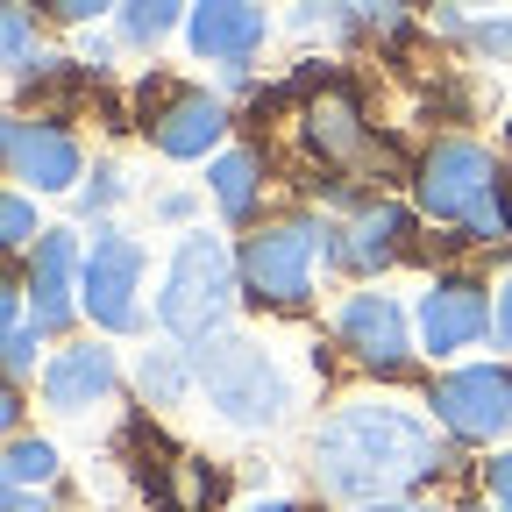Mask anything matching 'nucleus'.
<instances>
[{
	"mask_svg": "<svg viewBox=\"0 0 512 512\" xmlns=\"http://www.w3.org/2000/svg\"><path fill=\"white\" fill-rule=\"evenodd\" d=\"M441 441L420 413L406 406H377V399H356V406H335L313 434V484L328 498H392L406 484H427L441 477Z\"/></svg>",
	"mask_w": 512,
	"mask_h": 512,
	"instance_id": "nucleus-1",
	"label": "nucleus"
},
{
	"mask_svg": "<svg viewBox=\"0 0 512 512\" xmlns=\"http://www.w3.org/2000/svg\"><path fill=\"white\" fill-rule=\"evenodd\" d=\"M192 377H200L207 406H214L228 427H278L285 406H292L278 363L256 349V342H242V335H207V342H192Z\"/></svg>",
	"mask_w": 512,
	"mask_h": 512,
	"instance_id": "nucleus-2",
	"label": "nucleus"
},
{
	"mask_svg": "<svg viewBox=\"0 0 512 512\" xmlns=\"http://www.w3.org/2000/svg\"><path fill=\"white\" fill-rule=\"evenodd\" d=\"M228 313H235L228 249L214 235H185L178 256H171V271H164V292H157V320L178 342H207V335H221Z\"/></svg>",
	"mask_w": 512,
	"mask_h": 512,
	"instance_id": "nucleus-3",
	"label": "nucleus"
},
{
	"mask_svg": "<svg viewBox=\"0 0 512 512\" xmlns=\"http://www.w3.org/2000/svg\"><path fill=\"white\" fill-rule=\"evenodd\" d=\"M313 256H320V228L313 221H271L264 235H249L235 271H242V292L256 306H278V313H299L313 299Z\"/></svg>",
	"mask_w": 512,
	"mask_h": 512,
	"instance_id": "nucleus-4",
	"label": "nucleus"
},
{
	"mask_svg": "<svg viewBox=\"0 0 512 512\" xmlns=\"http://www.w3.org/2000/svg\"><path fill=\"white\" fill-rule=\"evenodd\" d=\"M498 185H505L498 157H491L484 143H470V136H448V143H434V150L420 157V171H413L420 207H427L434 221H463V228H470V214L491 200Z\"/></svg>",
	"mask_w": 512,
	"mask_h": 512,
	"instance_id": "nucleus-5",
	"label": "nucleus"
},
{
	"mask_svg": "<svg viewBox=\"0 0 512 512\" xmlns=\"http://www.w3.org/2000/svg\"><path fill=\"white\" fill-rule=\"evenodd\" d=\"M427 406L456 441H498V434H512V370L505 363L448 370L427 384Z\"/></svg>",
	"mask_w": 512,
	"mask_h": 512,
	"instance_id": "nucleus-6",
	"label": "nucleus"
},
{
	"mask_svg": "<svg viewBox=\"0 0 512 512\" xmlns=\"http://www.w3.org/2000/svg\"><path fill=\"white\" fill-rule=\"evenodd\" d=\"M136 285H143V242H136V235H121V228H93L86 278H79V306L100 320L107 335H128V328L143 320Z\"/></svg>",
	"mask_w": 512,
	"mask_h": 512,
	"instance_id": "nucleus-7",
	"label": "nucleus"
},
{
	"mask_svg": "<svg viewBox=\"0 0 512 512\" xmlns=\"http://www.w3.org/2000/svg\"><path fill=\"white\" fill-rule=\"evenodd\" d=\"M498 328V306L477 278H434L420 292V342L434 356H456V349H477L484 335Z\"/></svg>",
	"mask_w": 512,
	"mask_h": 512,
	"instance_id": "nucleus-8",
	"label": "nucleus"
},
{
	"mask_svg": "<svg viewBox=\"0 0 512 512\" xmlns=\"http://www.w3.org/2000/svg\"><path fill=\"white\" fill-rule=\"evenodd\" d=\"M79 278H86L79 235L43 228L36 249H29V320H36V335L72 328V313H79Z\"/></svg>",
	"mask_w": 512,
	"mask_h": 512,
	"instance_id": "nucleus-9",
	"label": "nucleus"
},
{
	"mask_svg": "<svg viewBox=\"0 0 512 512\" xmlns=\"http://www.w3.org/2000/svg\"><path fill=\"white\" fill-rule=\"evenodd\" d=\"M306 136H313V150H320V164H392V150L384 143H370V128H363V100H356V86H342V79H320V93L306 100Z\"/></svg>",
	"mask_w": 512,
	"mask_h": 512,
	"instance_id": "nucleus-10",
	"label": "nucleus"
},
{
	"mask_svg": "<svg viewBox=\"0 0 512 512\" xmlns=\"http://www.w3.org/2000/svg\"><path fill=\"white\" fill-rule=\"evenodd\" d=\"M342 342L356 349V363L363 370H384V377H399L406 363H413V335H406V313H399V299H384V292H356L349 306H342Z\"/></svg>",
	"mask_w": 512,
	"mask_h": 512,
	"instance_id": "nucleus-11",
	"label": "nucleus"
},
{
	"mask_svg": "<svg viewBox=\"0 0 512 512\" xmlns=\"http://www.w3.org/2000/svg\"><path fill=\"white\" fill-rule=\"evenodd\" d=\"M271 36V15L256 8V0H192L185 15V43L214 57V64H249Z\"/></svg>",
	"mask_w": 512,
	"mask_h": 512,
	"instance_id": "nucleus-12",
	"label": "nucleus"
},
{
	"mask_svg": "<svg viewBox=\"0 0 512 512\" xmlns=\"http://www.w3.org/2000/svg\"><path fill=\"white\" fill-rule=\"evenodd\" d=\"M114 384H121L114 349L72 342V349H57V356L43 363V406H50V413H86V406L114 399Z\"/></svg>",
	"mask_w": 512,
	"mask_h": 512,
	"instance_id": "nucleus-13",
	"label": "nucleus"
},
{
	"mask_svg": "<svg viewBox=\"0 0 512 512\" xmlns=\"http://www.w3.org/2000/svg\"><path fill=\"white\" fill-rule=\"evenodd\" d=\"M8 171L36 192H64L79 178V143H72V128H57V121H15L8 128Z\"/></svg>",
	"mask_w": 512,
	"mask_h": 512,
	"instance_id": "nucleus-14",
	"label": "nucleus"
},
{
	"mask_svg": "<svg viewBox=\"0 0 512 512\" xmlns=\"http://www.w3.org/2000/svg\"><path fill=\"white\" fill-rule=\"evenodd\" d=\"M221 136H228V107L207 100V93H178V100L150 121V143H157L164 157H207Z\"/></svg>",
	"mask_w": 512,
	"mask_h": 512,
	"instance_id": "nucleus-15",
	"label": "nucleus"
},
{
	"mask_svg": "<svg viewBox=\"0 0 512 512\" xmlns=\"http://www.w3.org/2000/svg\"><path fill=\"white\" fill-rule=\"evenodd\" d=\"M406 235H413L406 207L370 200V207H363V221H356V228H342V264H356V271H384V264H399V256L413 249Z\"/></svg>",
	"mask_w": 512,
	"mask_h": 512,
	"instance_id": "nucleus-16",
	"label": "nucleus"
},
{
	"mask_svg": "<svg viewBox=\"0 0 512 512\" xmlns=\"http://www.w3.org/2000/svg\"><path fill=\"white\" fill-rule=\"evenodd\" d=\"M0 370H36V320H29V299L0 285Z\"/></svg>",
	"mask_w": 512,
	"mask_h": 512,
	"instance_id": "nucleus-17",
	"label": "nucleus"
},
{
	"mask_svg": "<svg viewBox=\"0 0 512 512\" xmlns=\"http://www.w3.org/2000/svg\"><path fill=\"white\" fill-rule=\"evenodd\" d=\"M185 15H192L185 0H121V43L150 50V43H164V36L185 22Z\"/></svg>",
	"mask_w": 512,
	"mask_h": 512,
	"instance_id": "nucleus-18",
	"label": "nucleus"
},
{
	"mask_svg": "<svg viewBox=\"0 0 512 512\" xmlns=\"http://www.w3.org/2000/svg\"><path fill=\"white\" fill-rule=\"evenodd\" d=\"M192 349H150L143 356V392H150V406H178L185 392H192Z\"/></svg>",
	"mask_w": 512,
	"mask_h": 512,
	"instance_id": "nucleus-19",
	"label": "nucleus"
},
{
	"mask_svg": "<svg viewBox=\"0 0 512 512\" xmlns=\"http://www.w3.org/2000/svg\"><path fill=\"white\" fill-rule=\"evenodd\" d=\"M214 200H221L228 221H249V214H256V157H249V150H228V157L214 164Z\"/></svg>",
	"mask_w": 512,
	"mask_h": 512,
	"instance_id": "nucleus-20",
	"label": "nucleus"
},
{
	"mask_svg": "<svg viewBox=\"0 0 512 512\" xmlns=\"http://www.w3.org/2000/svg\"><path fill=\"white\" fill-rule=\"evenodd\" d=\"M0 470H8V484H15V491H36V484H50V477H57V448H50V441H36V434H15V441H8V456H0Z\"/></svg>",
	"mask_w": 512,
	"mask_h": 512,
	"instance_id": "nucleus-21",
	"label": "nucleus"
},
{
	"mask_svg": "<svg viewBox=\"0 0 512 512\" xmlns=\"http://www.w3.org/2000/svg\"><path fill=\"white\" fill-rule=\"evenodd\" d=\"M36 207L22 200V192H8V200H0V256H8V249H36Z\"/></svg>",
	"mask_w": 512,
	"mask_h": 512,
	"instance_id": "nucleus-22",
	"label": "nucleus"
},
{
	"mask_svg": "<svg viewBox=\"0 0 512 512\" xmlns=\"http://www.w3.org/2000/svg\"><path fill=\"white\" fill-rule=\"evenodd\" d=\"M29 43H36L29 15L15 8V0H0V64H22V57H29Z\"/></svg>",
	"mask_w": 512,
	"mask_h": 512,
	"instance_id": "nucleus-23",
	"label": "nucleus"
},
{
	"mask_svg": "<svg viewBox=\"0 0 512 512\" xmlns=\"http://www.w3.org/2000/svg\"><path fill=\"white\" fill-rule=\"evenodd\" d=\"M114 200H121V171H114V164H100V171H93V185L79 192V207H86V214H107Z\"/></svg>",
	"mask_w": 512,
	"mask_h": 512,
	"instance_id": "nucleus-24",
	"label": "nucleus"
},
{
	"mask_svg": "<svg viewBox=\"0 0 512 512\" xmlns=\"http://www.w3.org/2000/svg\"><path fill=\"white\" fill-rule=\"evenodd\" d=\"M484 491H491V505H498V512H512V448L484 463Z\"/></svg>",
	"mask_w": 512,
	"mask_h": 512,
	"instance_id": "nucleus-25",
	"label": "nucleus"
},
{
	"mask_svg": "<svg viewBox=\"0 0 512 512\" xmlns=\"http://www.w3.org/2000/svg\"><path fill=\"white\" fill-rule=\"evenodd\" d=\"M463 36H470L484 57H512V22H470Z\"/></svg>",
	"mask_w": 512,
	"mask_h": 512,
	"instance_id": "nucleus-26",
	"label": "nucleus"
},
{
	"mask_svg": "<svg viewBox=\"0 0 512 512\" xmlns=\"http://www.w3.org/2000/svg\"><path fill=\"white\" fill-rule=\"evenodd\" d=\"M335 8L363 15V22H377V29H399V0H335Z\"/></svg>",
	"mask_w": 512,
	"mask_h": 512,
	"instance_id": "nucleus-27",
	"label": "nucleus"
},
{
	"mask_svg": "<svg viewBox=\"0 0 512 512\" xmlns=\"http://www.w3.org/2000/svg\"><path fill=\"white\" fill-rule=\"evenodd\" d=\"M50 15H64V22H93V15H107L114 0H43Z\"/></svg>",
	"mask_w": 512,
	"mask_h": 512,
	"instance_id": "nucleus-28",
	"label": "nucleus"
},
{
	"mask_svg": "<svg viewBox=\"0 0 512 512\" xmlns=\"http://www.w3.org/2000/svg\"><path fill=\"white\" fill-rule=\"evenodd\" d=\"M15 420H22V399H15V384L0 377V434H15Z\"/></svg>",
	"mask_w": 512,
	"mask_h": 512,
	"instance_id": "nucleus-29",
	"label": "nucleus"
},
{
	"mask_svg": "<svg viewBox=\"0 0 512 512\" xmlns=\"http://www.w3.org/2000/svg\"><path fill=\"white\" fill-rule=\"evenodd\" d=\"M491 335H498V342L512 349V278L498 285V328H491Z\"/></svg>",
	"mask_w": 512,
	"mask_h": 512,
	"instance_id": "nucleus-30",
	"label": "nucleus"
},
{
	"mask_svg": "<svg viewBox=\"0 0 512 512\" xmlns=\"http://www.w3.org/2000/svg\"><path fill=\"white\" fill-rule=\"evenodd\" d=\"M157 214H164V221H185V214H192V200H185V192H164Z\"/></svg>",
	"mask_w": 512,
	"mask_h": 512,
	"instance_id": "nucleus-31",
	"label": "nucleus"
},
{
	"mask_svg": "<svg viewBox=\"0 0 512 512\" xmlns=\"http://www.w3.org/2000/svg\"><path fill=\"white\" fill-rule=\"evenodd\" d=\"M356 512H413V505H399V498H370V505H356Z\"/></svg>",
	"mask_w": 512,
	"mask_h": 512,
	"instance_id": "nucleus-32",
	"label": "nucleus"
},
{
	"mask_svg": "<svg viewBox=\"0 0 512 512\" xmlns=\"http://www.w3.org/2000/svg\"><path fill=\"white\" fill-rule=\"evenodd\" d=\"M15 512H57L50 498H15Z\"/></svg>",
	"mask_w": 512,
	"mask_h": 512,
	"instance_id": "nucleus-33",
	"label": "nucleus"
},
{
	"mask_svg": "<svg viewBox=\"0 0 512 512\" xmlns=\"http://www.w3.org/2000/svg\"><path fill=\"white\" fill-rule=\"evenodd\" d=\"M0 512H15V484H8V470H0Z\"/></svg>",
	"mask_w": 512,
	"mask_h": 512,
	"instance_id": "nucleus-34",
	"label": "nucleus"
},
{
	"mask_svg": "<svg viewBox=\"0 0 512 512\" xmlns=\"http://www.w3.org/2000/svg\"><path fill=\"white\" fill-rule=\"evenodd\" d=\"M8 128H15V121H0V164H8Z\"/></svg>",
	"mask_w": 512,
	"mask_h": 512,
	"instance_id": "nucleus-35",
	"label": "nucleus"
},
{
	"mask_svg": "<svg viewBox=\"0 0 512 512\" xmlns=\"http://www.w3.org/2000/svg\"><path fill=\"white\" fill-rule=\"evenodd\" d=\"M242 512H292V505H242Z\"/></svg>",
	"mask_w": 512,
	"mask_h": 512,
	"instance_id": "nucleus-36",
	"label": "nucleus"
},
{
	"mask_svg": "<svg viewBox=\"0 0 512 512\" xmlns=\"http://www.w3.org/2000/svg\"><path fill=\"white\" fill-rule=\"evenodd\" d=\"M477 8H498V0H477Z\"/></svg>",
	"mask_w": 512,
	"mask_h": 512,
	"instance_id": "nucleus-37",
	"label": "nucleus"
}]
</instances>
